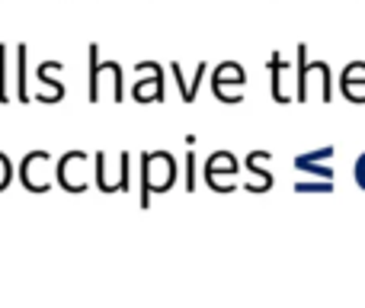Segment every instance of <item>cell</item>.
<instances>
[{
    "label": "cell",
    "mask_w": 365,
    "mask_h": 308,
    "mask_svg": "<svg viewBox=\"0 0 365 308\" xmlns=\"http://www.w3.org/2000/svg\"><path fill=\"white\" fill-rule=\"evenodd\" d=\"M81 164H83V154L81 151H68L58 164V180H61L64 189L71 193H81L87 183H83V174H81Z\"/></svg>",
    "instance_id": "obj_3"
},
{
    "label": "cell",
    "mask_w": 365,
    "mask_h": 308,
    "mask_svg": "<svg viewBox=\"0 0 365 308\" xmlns=\"http://www.w3.org/2000/svg\"><path fill=\"white\" fill-rule=\"evenodd\" d=\"M10 177H13V164H10V157L0 151V189L10 187Z\"/></svg>",
    "instance_id": "obj_5"
},
{
    "label": "cell",
    "mask_w": 365,
    "mask_h": 308,
    "mask_svg": "<svg viewBox=\"0 0 365 308\" xmlns=\"http://www.w3.org/2000/svg\"><path fill=\"white\" fill-rule=\"evenodd\" d=\"M356 183H359V187L365 189V154L359 157V161H356Z\"/></svg>",
    "instance_id": "obj_6"
},
{
    "label": "cell",
    "mask_w": 365,
    "mask_h": 308,
    "mask_svg": "<svg viewBox=\"0 0 365 308\" xmlns=\"http://www.w3.org/2000/svg\"><path fill=\"white\" fill-rule=\"evenodd\" d=\"M19 180L29 193H45L51 187V170H48V154L45 151H29L19 164Z\"/></svg>",
    "instance_id": "obj_1"
},
{
    "label": "cell",
    "mask_w": 365,
    "mask_h": 308,
    "mask_svg": "<svg viewBox=\"0 0 365 308\" xmlns=\"http://www.w3.org/2000/svg\"><path fill=\"white\" fill-rule=\"evenodd\" d=\"M173 180V161L170 157H160L158 154H148L145 157V189H167Z\"/></svg>",
    "instance_id": "obj_2"
},
{
    "label": "cell",
    "mask_w": 365,
    "mask_h": 308,
    "mask_svg": "<svg viewBox=\"0 0 365 308\" xmlns=\"http://www.w3.org/2000/svg\"><path fill=\"white\" fill-rule=\"evenodd\" d=\"M16 61H19V77H16V94L19 100H29V94H26V45H19L16 49Z\"/></svg>",
    "instance_id": "obj_4"
}]
</instances>
